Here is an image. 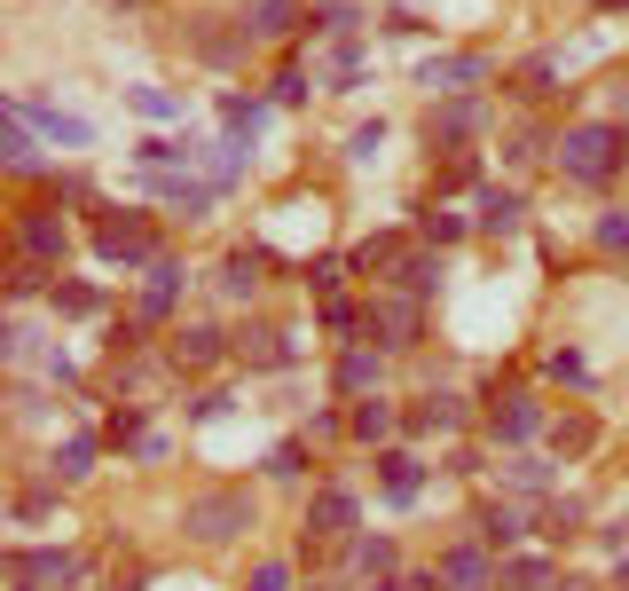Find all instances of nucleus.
I'll return each mask as SVG.
<instances>
[{
    "mask_svg": "<svg viewBox=\"0 0 629 591\" xmlns=\"http://www.w3.org/2000/svg\"><path fill=\"white\" fill-rule=\"evenodd\" d=\"M551 158H559V174H567V182L606 190L621 166H629V127H621V119H575V127L551 142Z\"/></svg>",
    "mask_w": 629,
    "mask_h": 591,
    "instance_id": "f257e3e1",
    "label": "nucleus"
},
{
    "mask_svg": "<svg viewBox=\"0 0 629 591\" xmlns=\"http://www.w3.org/2000/svg\"><path fill=\"white\" fill-rule=\"evenodd\" d=\"M95 261H111V269H158L165 252H158V229L142 213H103L95 221Z\"/></svg>",
    "mask_w": 629,
    "mask_h": 591,
    "instance_id": "f03ea898",
    "label": "nucleus"
},
{
    "mask_svg": "<svg viewBox=\"0 0 629 591\" xmlns=\"http://www.w3.org/2000/svg\"><path fill=\"white\" fill-rule=\"evenodd\" d=\"M182 529H190L197 544H229V537H244V529H252V497H244V489L190 497V504H182Z\"/></svg>",
    "mask_w": 629,
    "mask_h": 591,
    "instance_id": "7ed1b4c3",
    "label": "nucleus"
},
{
    "mask_svg": "<svg viewBox=\"0 0 629 591\" xmlns=\"http://www.w3.org/2000/svg\"><path fill=\"white\" fill-rule=\"evenodd\" d=\"M488 127V103L480 96H448V103H433V119H425V142L433 150H448V158H465V142Z\"/></svg>",
    "mask_w": 629,
    "mask_h": 591,
    "instance_id": "20e7f679",
    "label": "nucleus"
},
{
    "mask_svg": "<svg viewBox=\"0 0 629 591\" xmlns=\"http://www.w3.org/2000/svg\"><path fill=\"white\" fill-rule=\"evenodd\" d=\"M480 79H488V56H425L417 88L433 103H448V96H480Z\"/></svg>",
    "mask_w": 629,
    "mask_h": 591,
    "instance_id": "39448f33",
    "label": "nucleus"
},
{
    "mask_svg": "<svg viewBox=\"0 0 629 591\" xmlns=\"http://www.w3.org/2000/svg\"><path fill=\"white\" fill-rule=\"evenodd\" d=\"M9 575L32 583V591H55V583H79V560L63 544H17L9 552Z\"/></svg>",
    "mask_w": 629,
    "mask_h": 591,
    "instance_id": "423d86ee",
    "label": "nucleus"
},
{
    "mask_svg": "<svg viewBox=\"0 0 629 591\" xmlns=\"http://www.w3.org/2000/svg\"><path fill=\"white\" fill-rule=\"evenodd\" d=\"M488 434H496L504 450L535 442V434H544V402H535V394H504V402L488 410Z\"/></svg>",
    "mask_w": 629,
    "mask_h": 591,
    "instance_id": "0eeeda50",
    "label": "nucleus"
},
{
    "mask_svg": "<svg viewBox=\"0 0 629 591\" xmlns=\"http://www.w3.org/2000/svg\"><path fill=\"white\" fill-rule=\"evenodd\" d=\"M24 103V96H17ZM24 119L40 127V142L55 150H95V119H79V111H55V103H24Z\"/></svg>",
    "mask_w": 629,
    "mask_h": 591,
    "instance_id": "6e6552de",
    "label": "nucleus"
},
{
    "mask_svg": "<svg viewBox=\"0 0 629 591\" xmlns=\"http://www.w3.org/2000/svg\"><path fill=\"white\" fill-rule=\"evenodd\" d=\"M417 323H425V315H417L409 292H394V300H378V308L363 315V331H371L378 348H409V340H417Z\"/></svg>",
    "mask_w": 629,
    "mask_h": 591,
    "instance_id": "1a4fd4ad",
    "label": "nucleus"
},
{
    "mask_svg": "<svg viewBox=\"0 0 629 591\" xmlns=\"http://www.w3.org/2000/svg\"><path fill=\"white\" fill-rule=\"evenodd\" d=\"M17 252H24V261H40V269H55L63 252H71V229L55 213H24L17 221Z\"/></svg>",
    "mask_w": 629,
    "mask_h": 591,
    "instance_id": "9d476101",
    "label": "nucleus"
},
{
    "mask_svg": "<svg viewBox=\"0 0 629 591\" xmlns=\"http://www.w3.org/2000/svg\"><path fill=\"white\" fill-rule=\"evenodd\" d=\"M440 591H496V568H488V544H457V552H440Z\"/></svg>",
    "mask_w": 629,
    "mask_h": 591,
    "instance_id": "9b49d317",
    "label": "nucleus"
},
{
    "mask_svg": "<svg viewBox=\"0 0 629 591\" xmlns=\"http://www.w3.org/2000/svg\"><path fill=\"white\" fill-rule=\"evenodd\" d=\"M182 284H190V269H182V261H158V269H150V284H142V300H134V315H142V323H165V315H173V300H182Z\"/></svg>",
    "mask_w": 629,
    "mask_h": 591,
    "instance_id": "f8f14e48",
    "label": "nucleus"
},
{
    "mask_svg": "<svg viewBox=\"0 0 629 591\" xmlns=\"http://www.w3.org/2000/svg\"><path fill=\"white\" fill-rule=\"evenodd\" d=\"M378 379H386V348L354 340V348L338 355V394H378Z\"/></svg>",
    "mask_w": 629,
    "mask_h": 591,
    "instance_id": "ddd939ff",
    "label": "nucleus"
},
{
    "mask_svg": "<svg viewBox=\"0 0 629 591\" xmlns=\"http://www.w3.org/2000/svg\"><path fill=\"white\" fill-rule=\"evenodd\" d=\"M315 9H300V0H244V24H252V40H284V32H300Z\"/></svg>",
    "mask_w": 629,
    "mask_h": 591,
    "instance_id": "4468645a",
    "label": "nucleus"
},
{
    "mask_svg": "<svg viewBox=\"0 0 629 591\" xmlns=\"http://www.w3.org/2000/svg\"><path fill=\"white\" fill-rule=\"evenodd\" d=\"M378 489H386L394 504H417V489H425V465H417V450H378Z\"/></svg>",
    "mask_w": 629,
    "mask_h": 591,
    "instance_id": "2eb2a0df",
    "label": "nucleus"
},
{
    "mask_svg": "<svg viewBox=\"0 0 629 591\" xmlns=\"http://www.w3.org/2000/svg\"><path fill=\"white\" fill-rule=\"evenodd\" d=\"M236 355H244L252 371H284V363H292V340H284L276 323H244V340H236Z\"/></svg>",
    "mask_w": 629,
    "mask_h": 591,
    "instance_id": "dca6fc26",
    "label": "nucleus"
},
{
    "mask_svg": "<svg viewBox=\"0 0 629 591\" xmlns=\"http://www.w3.org/2000/svg\"><path fill=\"white\" fill-rule=\"evenodd\" d=\"M519 221H527L519 190H496V182H488V190H480V206H473V229H488V237H511Z\"/></svg>",
    "mask_w": 629,
    "mask_h": 591,
    "instance_id": "f3484780",
    "label": "nucleus"
},
{
    "mask_svg": "<svg viewBox=\"0 0 629 591\" xmlns=\"http://www.w3.org/2000/svg\"><path fill=\"white\" fill-rule=\"evenodd\" d=\"M307 529L315 537H346L354 529V489H315L307 497Z\"/></svg>",
    "mask_w": 629,
    "mask_h": 591,
    "instance_id": "a211bd4d",
    "label": "nucleus"
},
{
    "mask_svg": "<svg viewBox=\"0 0 629 591\" xmlns=\"http://www.w3.org/2000/svg\"><path fill=\"white\" fill-rule=\"evenodd\" d=\"M229 348H221V331L213 323H190V331H173V363H182V371H213Z\"/></svg>",
    "mask_w": 629,
    "mask_h": 591,
    "instance_id": "6ab92c4d",
    "label": "nucleus"
},
{
    "mask_svg": "<svg viewBox=\"0 0 629 591\" xmlns=\"http://www.w3.org/2000/svg\"><path fill=\"white\" fill-rule=\"evenodd\" d=\"M190 48H197L205 63H244V56H252V24H229V32L197 24V32H190Z\"/></svg>",
    "mask_w": 629,
    "mask_h": 591,
    "instance_id": "aec40b11",
    "label": "nucleus"
},
{
    "mask_svg": "<svg viewBox=\"0 0 629 591\" xmlns=\"http://www.w3.org/2000/svg\"><path fill=\"white\" fill-rule=\"evenodd\" d=\"M465 427V394H425L409 410V434H457Z\"/></svg>",
    "mask_w": 629,
    "mask_h": 591,
    "instance_id": "412c9836",
    "label": "nucleus"
},
{
    "mask_svg": "<svg viewBox=\"0 0 629 591\" xmlns=\"http://www.w3.org/2000/svg\"><path fill=\"white\" fill-rule=\"evenodd\" d=\"M527 537V513H519V504H480V544L488 552H511Z\"/></svg>",
    "mask_w": 629,
    "mask_h": 591,
    "instance_id": "4be33fe9",
    "label": "nucleus"
},
{
    "mask_svg": "<svg viewBox=\"0 0 629 591\" xmlns=\"http://www.w3.org/2000/svg\"><path fill=\"white\" fill-rule=\"evenodd\" d=\"M559 575H551V560L544 552H519V560H504L496 568V591H551Z\"/></svg>",
    "mask_w": 629,
    "mask_h": 591,
    "instance_id": "5701e85b",
    "label": "nucleus"
},
{
    "mask_svg": "<svg viewBox=\"0 0 629 591\" xmlns=\"http://www.w3.org/2000/svg\"><path fill=\"white\" fill-rule=\"evenodd\" d=\"M402 261H409V237H402V229H386V237H371L363 252H354V269H363V277H371V269H378V277H402Z\"/></svg>",
    "mask_w": 629,
    "mask_h": 591,
    "instance_id": "b1692460",
    "label": "nucleus"
},
{
    "mask_svg": "<svg viewBox=\"0 0 629 591\" xmlns=\"http://www.w3.org/2000/svg\"><path fill=\"white\" fill-rule=\"evenodd\" d=\"M346 427H354V442H386V434H394V402H386V394H363Z\"/></svg>",
    "mask_w": 629,
    "mask_h": 591,
    "instance_id": "393cba45",
    "label": "nucleus"
},
{
    "mask_svg": "<svg viewBox=\"0 0 629 591\" xmlns=\"http://www.w3.org/2000/svg\"><path fill=\"white\" fill-rule=\"evenodd\" d=\"M323 79H331V88H354V79H363V40H331V56H323Z\"/></svg>",
    "mask_w": 629,
    "mask_h": 591,
    "instance_id": "a878e982",
    "label": "nucleus"
},
{
    "mask_svg": "<svg viewBox=\"0 0 629 591\" xmlns=\"http://www.w3.org/2000/svg\"><path fill=\"white\" fill-rule=\"evenodd\" d=\"M48 308H55V315H95L103 292H95V284H48Z\"/></svg>",
    "mask_w": 629,
    "mask_h": 591,
    "instance_id": "bb28decb",
    "label": "nucleus"
},
{
    "mask_svg": "<svg viewBox=\"0 0 629 591\" xmlns=\"http://www.w3.org/2000/svg\"><path fill=\"white\" fill-rule=\"evenodd\" d=\"M417 229H425V244H457V237H465V213H457V206H425Z\"/></svg>",
    "mask_w": 629,
    "mask_h": 591,
    "instance_id": "cd10ccee",
    "label": "nucleus"
},
{
    "mask_svg": "<svg viewBox=\"0 0 629 591\" xmlns=\"http://www.w3.org/2000/svg\"><path fill=\"white\" fill-rule=\"evenodd\" d=\"M55 473H63V481H87V473H95V442H87V434H71V442L55 450Z\"/></svg>",
    "mask_w": 629,
    "mask_h": 591,
    "instance_id": "c85d7f7f",
    "label": "nucleus"
},
{
    "mask_svg": "<svg viewBox=\"0 0 629 591\" xmlns=\"http://www.w3.org/2000/svg\"><path fill=\"white\" fill-rule=\"evenodd\" d=\"M504 481H511V489H519V497H535V489H551V481H559V473H551V465H544V458H511V465H504Z\"/></svg>",
    "mask_w": 629,
    "mask_h": 591,
    "instance_id": "c756f323",
    "label": "nucleus"
},
{
    "mask_svg": "<svg viewBox=\"0 0 629 591\" xmlns=\"http://www.w3.org/2000/svg\"><path fill=\"white\" fill-rule=\"evenodd\" d=\"M126 111H142V119H182V96H165V88H126Z\"/></svg>",
    "mask_w": 629,
    "mask_h": 591,
    "instance_id": "7c9ffc66",
    "label": "nucleus"
},
{
    "mask_svg": "<svg viewBox=\"0 0 629 591\" xmlns=\"http://www.w3.org/2000/svg\"><path fill=\"white\" fill-rule=\"evenodd\" d=\"M221 119H229V134H244V142H252V134L267 127V111H260L252 96H229V103H221Z\"/></svg>",
    "mask_w": 629,
    "mask_h": 591,
    "instance_id": "2f4dec72",
    "label": "nucleus"
},
{
    "mask_svg": "<svg viewBox=\"0 0 629 591\" xmlns=\"http://www.w3.org/2000/svg\"><path fill=\"white\" fill-rule=\"evenodd\" d=\"M551 71H559L551 56H535V63H519V88H511V96H527V103H535V96H551Z\"/></svg>",
    "mask_w": 629,
    "mask_h": 591,
    "instance_id": "473e14b6",
    "label": "nucleus"
},
{
    "mask_svg": "<svg viewBox=\"0 0 629 591\" xmlns=\"http://www.w3.org/2000/svg\"><path fill=\"white\" fill-rule=\"evenodd\" d=\"M40 284H48V269H40V261H24V252H17V269H9V300H32Z\"/></svg>",
    "mask_w": 629,
    "mask_h": 591,
    "instance_id": "72a5a7b5",
    "label": "nucleus"
},
{
    "mask_svg": "<svg viewBox=\"0 0 629 591\" xmlns=\"http://www.w3.org/2000/svg\"><path fill=\"white\" fill-rule=\"evenodd\" d=\"M598 442V427H590V418H567V427H559V458H582Z\"/></svg>",
    "mask_w": 629,
    "mask_h": 591,
    "instance_id": "f704fd0d",
    "label": "nucleus"
},
{
    "mask_svg": "<svg viewBox=\"0 0 629 591\" xmlns=\"http://www.w3.org/2000/svg\"><path fill=\"white\" fill-rule=\"evenodd\" d=\"M338 277H346V261H338V252H323V261L307 269V284H315L323 300H338Z\"/></svg>",
    "mask_w": 629,
    "mask_h": 591,
    "instance_id": "c9c22d12",
    "label": "nucleus"
},
{
    "mask_svg": "<svg viewBox=\"0 0 629 591\" xmlns=\"http://www.w3.org/2000/svg\"><path fill=\"white\" fill-rule=\"evenodd\" d=\"M378 142H386V119H371V127H354V134H346V158H378Z\"/></svg>",
    "mask_w": 629,
    "mask_h": 591,
    "instance_id": "e433bc0d",
    "label": "nucleus"
},
{
    "mask_svg": "<svg viewBox=\"0 0 629 591\" xmlns=\"http://www.w3.org/2000/svg\"><path fill=\"white\" fill-rule=\"evenodd\" d=\"M551 379H567V387H590V363H582L575 348H559V355H551Z\"/></svg>",
    "mask_w": 629,
    "mask_h": 591,
    "instance_id": "4c0bfd02",
    "label": "nucleus"
},
{
    "mask_svg": "<svg viewBox=\"0 0 629 591\" xmlns=\"http://www.w3.org/2000/svg\"><path fill=\"white\" fill-rule=\"evenodd\" d=\"M252 591H292V568H284V560H260V568H252Z\"/></svg>",
    "mask_w": 629,
    "mask_h": 591,
    "instance_id": "58836bf2",
    "label": "nucleus"
},
{
    "mask_svg": "<svg viewBox=\"0 0 629 591\" xmlns=\"http://www.w3.org/2000/svg\"><path fill=\"white\" fill-rule=\"evenodd\" d=\"M598 244H606V252H629V213H606V221H598Z\"/></svg>",
    "mask_w": 629,
    "mask_h": 591,
    "instance_id": "ea45409f",
    "label": "nucleus"
},
{
    "mask_svg": "<svg viewBox=\"0 0 629 591\" xmlns=\"http://www.w3.org/2000/svg\"><path fill=\"white\" fill-rule=\"evenodd\" d=\"M307 88H315V71H284L276 79V103H307Z\"/></svg>",
    "mask_w": 629,
    "mask_h": 591,
    "instance_id": "a19ab883",
    "label": "nucleus"
},
{
    "mask_svg": "<svg viewBox=\"0 0 629 591\" xmlns=\"http://www.w3.org/2000/svg\"><path fill=\"white\" fill-rule=\"evenodd\" d=\"M575 521H582V504H551V513H544L551 537H575Z\"/></svg>",
    "mask_w": 629,
    "mask_h": 591,
    "instance_id": "79ce46f5",
    "label": "nucleus"
},
{
    "mask_svg": "<svg viewBox=\"0 0 629 591\" xmlns=\"http://www.w3.org/2000/svg\"><path fill=\"white\" fill-rule=\"evenodd\" d=\"M267 473L292 481V473H300V442H276V450H267Z\"/></svg>",
    "mask_w": 629,
    "mask_h": 591,
    "instance_id": "37998d69",
    "label": "nucleus"
},
{
    "mask_svg": "<svg viewBox=\"0 0 629 591\" xmlns=\"http://www.w3.org/2000/svg\"><path fill=\"white\" fill-rule=\"evenodd\" d=\"M551 591H590V583H582V575H559V583H551Z\"/></svg>",
    "mask_w": 629,
    "mask_h": 591,
    "instance_id": "c03bdc74",
    "label": "nucleus"
},
{
    "mask_svg": "<svg viewBox=\"0 0 629 591\" xmlns=\"http://www.w3.org/2000/svg\"><path fill=\"white\" fill-rule=\"evenodd\" d=\"M613 583H621V591H629V552H621V560H613Z\"/></svg>",
    "mask_w": 629,
    "mask_h": 591,
    "instance_id": "a18cd8bd",
    "label": "nucleus"
},
{
    "mask_svg": "<svg viewBox=\"0 0 629 591\" xmlns=\"http://www.w3.org/2000/svg\"><path fill=\"white\" fill-rule=\"evenodd\" d=\"M598 9H629V0H598Z\"/></svg>",
    "mask_w": 629,
    "mask_h": 591,
    "instance_id": "49530a36",
    "label": "nucleus"
},
{
    "mask_svg": "<svg viewBox=\"0 0 629 591\" xmlns=\"http://www.w3.org/2000/svg\"><path fill=\"white\" fill-rule=\"evenodd\" d=\"M119 9H142V0H119Z\"/></svg>",
    "mask_w": 629,
    "mask_h": 591,
    "instance_id": "de8ad7c7",
    "label": "nucleus"
},
{
    "mask_svg": "<svg viewBox=\"0 0 629 591\" xmlns=\"http://www.w3.org/2000/svg\"><path fill=\"white\" fill-rule=\"evenodd\" d=\"M17 591H32V583H17Z\"/></svg>",
    "mask_w": 629,
    "mask_h": 591,
    "instance_id": "09e8293b",
    "label": "nucleus"
}]
</instances>
